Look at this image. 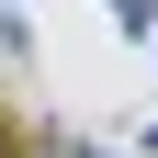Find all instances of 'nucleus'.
Wrapping results in <instances>:
<instances>
[{
  "mask_svg": "<svg viewBox=\"0 0 158 158\" xmlns=\"http://www.w3.org/2000/svg\"><path fill=\"white\" fill-rule=\"evenodd\" d=\"M102 11H113L124 34H158V0H102Z\"/></svg>",
  "mask_w": 158,
  "mask_h": 158,
  "instance_id": "nucleus-1",
  "label": "nucleus"
},
{
  "mask_svg": "<svg viewBox=\"0 0 158 158\" xmlns=\"http://www.w3.org/2000/svg\"><path fill=\"white\" fill-rule=\"evenodd\" d=\"M11 158H45V147H11Z\"/></svg>",
  "mask_w": 158,
  "mask_h": 158,
  "instance_id": "nucleus-2",
  "label": "nucleus"
},
{
  "mask_svg": "<svg viewBox=\"0 0 158 158\" xmlns=\"http://www.w3.org/2000/svg\"><path fill=\"white\" fill-rule=\"evenodd\" d=\"M0 11H11V0H0Z\"/></svg>",
  "mask_w": 158,
  "mask_h": 158,
  "instance_id": "nucleus-3",
  "label": "nucleus"
}]
</instances>
